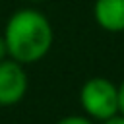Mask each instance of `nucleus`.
Wrapping results in <instances>:
<instances>
[{"label":"nucleus","mask_w":124,"mask_h":124,"mask_svg":"<svg viewBox=\"0 0 124 124\" xmlns=\"http://www.w3.org/2000/svg\"><path fill=\"white\" fill-rule=\"evenodd\" d=\"M8 58L27 66L43 60L54 43V29L48 17L35 8L16 10L2 31Z\"/></svg>","instance_id":"f257e3e1"},{"label":"nucleus","mask_w":124,"mask_h":124,"mask_svg":"<svg viewBox=\"0 0 124 124\" xmlns=\"http://www.w3.org/2000/svg\"><path fill=\"white\" fill-rule=\"evenodd\" d=\"M79 107L93 122H105L118 114V89L108 78L95 76L79 87Z\"/></svg>","instance_id":"f03ea898"},{"label":"nucleus","mask_w":124,"mask_h":124,"mask_svg":"<svg viewBox=\"0 0 124 124\" xmlns=\"http://www.w3.org/2000/svg\"><path fill=\"white\" fill-rule=\"evenodd\" d=\"M29 87V78L25 72V66L4 58L0 62V107H14L17 105Z\"/></svg>","instance_id":"7ed1b4c3"},{"label":"nucleus","mask_w":124,"mask_h":124,"mask_svg":"<svg viewBox=\"0 0 124 124\" xmlns=\"http://www.w3.org/2000/svg\"><path fill=\"white\" fill-rule=\"evenodd\" d=\"M93 19L107 33H124V0H95Z\"/></svg>","instance_id":"20e7f679"},{"label":"nucleus","mask_w":124,"mask_h":124,"mask_svg":"<svg viewBox=\"0 0 124 124\" xmlns=\"http://www.w3.org/2000/svg\"><path fill=\"white\" fill-rule=\"evenodd\" d=\"M54 124H95V122L85 114H68V116L56 120Z\"/></svg>","instance_id":"39448f33"},{"label":"nucleus","mask_w":124,"mask_h":124,"mask_svg":"<svg viewBox=\"0 0 124 124\" xmlns=\"http://www.w3.org/2000/svg\"><path fill=\"white\" fill-rule=\"evenodd\" d=\"M116 89H118V114L124 116V79L116 85Z\"/></svg>","instance_id":"423d86ee"},{"label":"nucleus","mask_w":124,"mask_h":124,"mask_svg":"<svg viewBox=\"0 0 124 124\" xmlns=\"http://www.w3.org/2000/svg\"><path fill=\"white\" fill-rule=\"evenodd\" d=\"M99 124H124V116L122 114H116V116H112V118H108L105 122H99Z\"/></svg>","instance_id":"0eeeda50"},{"label":"nucleus","mask_w":124,"mask_h":124,"mask_svg":"<svg viewBox=\"0 0 124 124\" xmlns=\"http://www.w3.org/2000/svg\"><path fill=\"white\" fill-rule=\"evenodd\" d=\"M4 58H8V50H6V43H4V37H2V33H0V62H2Z\"/></svg>","instance_id":"6e6552de"},{"label":"nucleus","mask_w":124,"mask_h":124,"mask_svg":"<svg viewBox=\"0 0 124 124\" xmlns=\"http://www.w3.org/2000/svg\"><path fill=\"white\" fill-rule=\"evenodd\" d=\"M25 2H29V4H41V2H45V0H25Z\"/></svg>","instance_id":"1a4fd4ad"}]
</instances>
